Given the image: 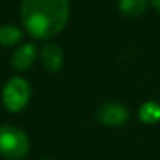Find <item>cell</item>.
I'll return each mask as SVG.
<instances>
[{
	"mask_svg": "<svg viewBox=\"0 0 160 160\" xmlns=\"http://www.w3.org/2000/svg\"><path fill=\"white\" fill-rule=\"evenodd\" d=\"M21 19L28 33L40 40L57 36L67 24V0H22Z\"/></svg>",
	"mask_w": 160,
	"mask_h": 160,
	"instance_id": "cell-1",
	"label": "cell"
},
{
	"mask_svg": "<svg viewBox=\"0 0 160 160\" xmlns=\"http://www.w3.org/2000/svg\"><path fill=\"white\" fill-rule=\"evenodd\" d=\"M29 152V139L16 126L0 128V155L5 158H22Z\"/></svg>",
	"mask_w": 160,
	"mask_h": 160,
	"instance_id": "cell-2",
	"label": "cell"
},
{
	"mask_svg": "<svg viewBox=\"0 0 160 160\" xmlns=\"http://www.w3.org/2000/svg\"><path fill=\"white\" fill-rule=\"evenodd\" d=\"M29 95H31V90H29L28 81L22 78H12L4 86L2 98H4V105L9 112H21L28 105Z\"/></svg>",
	"mask_w": 160,
	"mask_h": 160,
	"instance_id": "cell-3",
	"label": "cell"
},
{
	"mask_svg": "<svg viewBox=\"0 0 160 160\" xmlns=\"http://www.w3.org/2000/svg\"><path fill=\"white\" fill-rule=\"evenodd\" d=\"M97 119L98 122H102L103 126L108 128H119L124 126L129 121V110L121 103L115 102H107L97 110Z\"/></svg>",
	"mask_w": 160,
	"mask_h": 160,
	"instance_id": "cell-4",
	"label": "cell"
},
{
	"mask_svg": "<svg viewBox=\"0 0 160 160\" xmlns=\"http://www.w3.org/2000/svg\"><path fill=\"white\" fill-rule=\"evenodd\" d=\"M42 62L47 71L57 72L64 64V52L55 43H47L42 48Z\"/></svg>",
	"mask_w": 160,
	"mask_h": 160,
	"instance_id": "cell-5",
	"label": "cell"
},
{
	"mask_svg": "<svg viewBox=\"0 0 160 160\" xmlns=\"http://www.w3.org/2000/svg\"><path fill=\"white\" fill-rule=\"evenodd\" d=\"M35 59H36V47L28 43V45H22L14 53V57H12V66L18 71H26L33 66Z\"/></svg>",
	"mask_w": 160,
	"mask_h": 160,
	"instance_id": "cell-6",
	"label": "cell"
},
{
	"mask_svg": "<svg viewBox=\"0 0 160 160\" xmlns=\"http://www.w3.org/2000/svg\"><path fill=\"white\" fill-rule=\"evenodd\" d=\"M148 0H119V11L126 18H139L145 14Z\"/></svg>",
	"mask_w": 160,
	"mask_h": 160,
	"instance_id": "cell-7",
	"label": "cell"
},
{
	"mask_svg": "<svg viewBox=\"0 0 160 160\" xmlns=\"http://www.w3.org/2000/svg\"><path fill=\"white\" fill-rule=\"evenodd\" d=\"M139 121L145 124H157L160 122V105L157 102H145L139 107Z\"/></svg>",
	"mask_w": 160,
	"mask_h": 160,
	"instance_id": "cell-8",
	"label": "cell"
},
{
	"mask_svg": "<svg viewBox=\"0 0 160 160\" xmlns=\"http://www.w3.org/2000/svg\"><path fill=\"white\" fill-rule=\"evenodd\" d=\"M21 29L16 28V26H11V24H4L0 26V45L4 47H11L14 43H18L21 40Z\"/></svg>",
	"mask_w": 160,
	"mask_h": 160,
	"instance_id": "cell-9",
	"label": "cell"
},
{
	"mask_svg": "<svg viewBox=\"0 0 160 160\" xmlns=\"http://www.w3.org/2000/svg\"><path fill=\"white\" fill-rule=\"evenodd\" d=\"M150 2H152V5H153V7H155L158 12H160V0H150Z\"/></svg>",
	"mask_w": 160,
	"mask_h": 160,
	"instance_id": "cell-10",
	"label": "cell"
}]
</instances>
